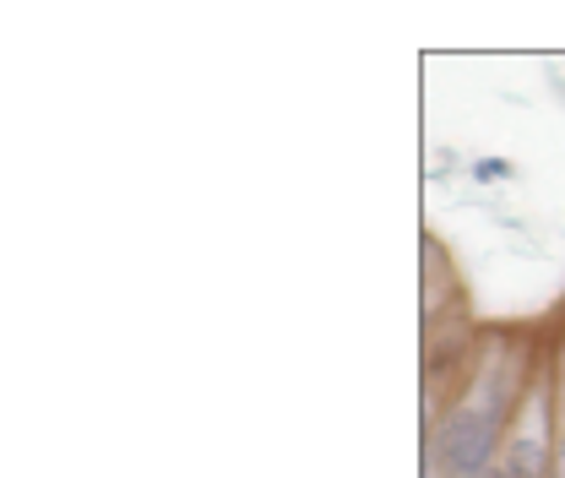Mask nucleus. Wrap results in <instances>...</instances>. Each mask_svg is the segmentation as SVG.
I'll return each mask as SVG.
<instances>
[{"label": "nucleus", "instance_id": "obj_1", "mask_svg": "<svg viewBox=\"0 0 565 478\" xmlns=\"http://www.w3.org/2000/svg\"><path fill=\"white\" fill-rule=\"evenodd\" d=\"M511 397H516L511 370L490 364L479 375V386L462 403L446 408V418H429V429H424L429 468L440 478H484L490 468H500L494 457L505 452L500 435H505V418H511Z\"/></svg>", "mask_w": 565, "mask_h": 478}, {"label": "nucleus", "instance_id": "obj_2", "mask_svg": "<svg viewBox=\"0 0 565 478\" xmlns=\"http://www.w3.org/2000/svg\"><path fill=\"white\" fill-rule=\"evenodd\" d=\"M555 440L550 435V392H527V413L516 418V429H505V452H500V468L511 478H550L555 463Z\"/></svg>", "mask_w": 565, "mask_h": 478}, {"label": "nucleus", "instance_id": "obj_3", "mask_svg": "<svg viewBox=\"0 0 565 478\" xmlns=\"http://www.w3.org/2000/svg\"><path fill=\"white\" fill-rule=\"evenodd\" d=\"M473 174H479V180H511L516 169H511L505 158H479V163H473Z\"/></svg>", "mask_w": 565, "mask_h": 478}, {"label": "nucleus", "instance_id": "obj_4", "mask_svg": "<svg viewBox=\"0 0 565 478\" xmlns=\"http://www.w3.org/2000/svg\"><path fill=\"white\" fill-rule=\"evenodd\" d=\"M550 478H565V429H561V440H555V463H550Z\"/></svg>", "mask_w": 565, "mask_h": 478}, {"label": "nucleus", "instance_id": "obj_5", "mask_svg": "<svg viewBox=\"0 0 565 478\" xmlns=\"http://www.w3.org/2000/svg\"><path fill=\"white\" fill-rule=\"evenodd\" d=\"M484 478H511V474H505V468H490V474H484Z\"/></svg>", "mask_w": 565, "mask_h": 478}]
</instances>
